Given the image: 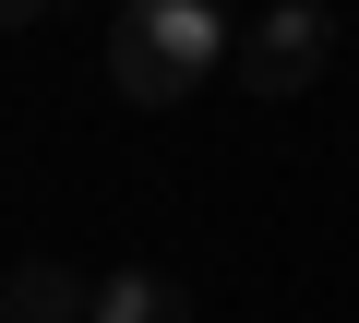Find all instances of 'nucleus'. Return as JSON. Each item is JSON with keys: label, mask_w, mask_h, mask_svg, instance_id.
I'll use <instances>...</instances> for the list:
<instances>
[{"label": "nucleus", "mask_w": 359, "mask_h": 323, "mask_svg": "<svg viewBox=\"0 0 359 323\" xmlns=\"http://www.w3.org/2000/svg\"><path fill=\"white\" fill-rule=\"evenodd\" d=\"M0 13H13V25H48V13H60V0H0Z\"/></svg>", "instance_id": "nucleus-5"}, {"label": "nucleus", "mask_w": 359, "mask_h": 323, "mask_svg": "<svg viewBox=\"0 0 359 323\" xmlns=\"http://www.w3.org/2000/svg\"><path fill=\"white\" fill-rule=\"evenodd\" d=\"M0 323H96V287L48 252H25L13 275H0Z\"/></svg>", "instance_id": "nucleus-3"}, {"label": "nucleus", "mask_w": 359, "mask_h": 323, "mask_svg": "<svg viewBox=\"0 0 359 323\" xmlns=\"http://www.w3.org/2000/svg\"><path fill=\"white\" fill-rule=\"evenodd\" d=\"M96 323H192V299L132 263V275H96Z\"/></svg>", "instance_id": "nucleus-4"}, {"label": "nucleus", "mask_w": 359, "mask_h": 323, "mask_svg": "<svg viewBox=\"0 0 359 323\" xmlns=\"http://www.w3.org/2000/svg\"><path fill=\"white\" fill-rule=\"evenodd\" d=\"M323 60H335V13L323 0H264V13L240 25V84L252 96H299Z\"/></svg>", "instance_id": "nucleus-2"}, {"label": "nucleus", "mask_w": 359, "mask_h": 323, "mask_svg": "<svg viewBox=\"0 0 359 323\" xmlns=\"http://www.w3.org/2000/svg\"><path fill=\"white\" fill-rule=\"evenodd\" d=\"M216 60H240V36H228L216 0H120V25H108V84H120L132 108L192 96Z\"/></svg>", "instance_id": "nucleus-1"}]
</instances>
